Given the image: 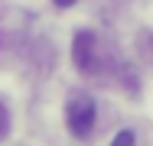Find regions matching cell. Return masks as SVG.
Returning <instances> with one entry per match:
<instances>
[{
    "label": "cell",
    "mask_w": 153,
    "mask_h": 146,
    "mask_svg": "<svg viewBox=\"0 0 153 146\" xmlns=\"http://www.w3.org/2000/svg\"><path fill=\"white\" fill-rule=\"evenodd\" d=\"M94 120H98V104L88 91H72L68 101H65V123L72 130V136L78 140H88L94 130Z\"/></svg>",
    "instance_id": "cell-1"
},
{
    "label": "cell",
    "mask_w": 153,
    "mask_h": 146,
    "mask_svg": "<svg viewBox=\"0 0 153 146\" xmlns=\"http://www.w3.org/2000/svg\"><path fill=\"white\" fill-rule=\"evenodd\" d=\"M72 62H75V68L82 75H98L104 68V55H101V46H98L94 32H88V29L75 32V39H72Z\"/></svg>",
    "instance_id": "cell-2"
},
{
    "label": "cell",
    "mask_w": 153,
    "mask_h": 146,
    "mask_svg": "<svg viewBox=\"0 0 153 146\" xmlns=\"http://www.w3.org/2000/svg\"><path fill=\"white\" fill-rule=\"evenodd\" d=\"M134 143H137V136H134L130 130H121V133L114 136V143H111V146H134Z\"/></svg>",
    "instance_id": "cell-3"
},
{
    "label": "cell",
    "mask_w": 153,
    "mask_h": 146,
    "mask_svg": "<svg viewBox=\"0 0 153 146\" xmlns=\"http://www.w3.org/2000/svg\"><path fill=\"white\" fill-rule=\"evenodd\" d=\"M7 133H10V111L0 104V140H3Z\"/></svg>",
    "instance_id": "cell-4"
},
{
    "label": "cell",
    "mask_w": 153,
    "mask_h": 146,
    "mask_svg": "<svg viewBox=\"0 0 153 146\" xmlns=\"http://www.w3.org/2000/svg\"><path fill=\"white\" fill-rule=\"evenodd\" d=\"M143 42H147V55L153 58V32H143Z\"/></svg>",
    "instance_id": "cell-5"
},
{
    "label": "cell",
    "mask_w": 153,
    "mask_h": 146,
    "mask_svg": "<svg viewBox=\"0 0 153 146\" xmlns=\"http://www.w3.org/2000/svg\"><path fill=\"white\" fill-rule=\"evenodd\" d=\"M52 3H56V7H62V10H65V7H75L78 0H52Z\"/></svg>",
    "instance_id": "cell-6"
}]
</instances>
